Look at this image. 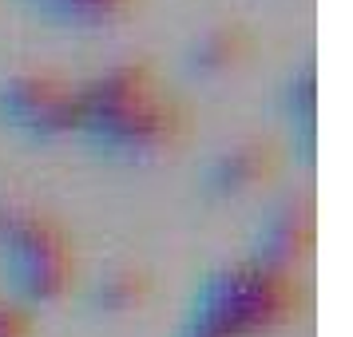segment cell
<instances>
[{
    "mask_svg": "<svg viewBox=\"0 0 353 337\" xmlns=\"http://www.w3.org/2000/svg\"><path fill=\"white\" fill-rule=\"evenodd\" d=\"M80 131L108 155L155 159L183 143L187 108L147 60H128L80 88Z\"/></svg>",
    "mask_w": 353,
    "mask_h": 337,
    "instance_id": "cell-1",
    "label": "cell"
},
{
    "mask_svg": "<svg viewBox=\"0 0 353 337\" xmlns=\"http://www.w3.org/2000/svg\"><path fill=\"white\" fill-rule=\"evenodd\" d=\"M294 274L266 270L258 262H234L203 278L175 337H266L298 318Z\"/></svg>",
    "mask_w": 353,
    "mask_h": 337,
    "instance_id": "cell-2",
    "label": "cell"
},
{
    "mask_svg": "<svg viewBox=\"0 0 353 337\" xmlns=\"http://www.w3.org/2000/svg\"><path fill=\"white\" fill-rule=\"evenodd\" d=\"M76 254L64 226L32 207H0V274L20 305L56 302L72 286Z\"/></svg>",
    "mask_w": 353,
    "mask_h": 337,
    "instance_id": "cell-3",
    "label": "cell"
},
{
    "mask_svg": "<svg viewBox=\"0 0 353 337\" xmlns=\"http://www.w3.org/2000/svg\"><path fill=\"white\" fill-rule=\"evenodd\" d=\"M0 123L32 139L80 131V88L56 72L8 76L0 83Z\"/></svg>",
    "mask_w": 353,
    "mask_h": 337,
    "instance_id": "cell-4",
    "label": "cell"
},
{
    "mask_svg": "<svg viewBox=\"0 0 353 337\" xmlns=\"http://www.w3.org/2000/svg\"><path fill=\"white\" fill-rule=\"evenodd\" d=\"M310 242H314V207L305 194H286L254 226L250 262L278 274H294V266L310 254Z\"/></svg>",
    "mask_w": 353,
    "mask_h": 337,
    "instance_id": "cell-5",
    "label": "cell"
},
{
    "mask_svg": "<svg viewBox=\"0 0 353 337\" xmlns=\"http://www.w3.org/2000/svg\"><path fill=\"white\" fill-rule=\"evenodd\" d=\"M278 175V151L274 143H262V139H246V143H234L219 151L207 167V191L219 194V198H230V194H246L270 183Z\"/></svg>",
    "mask_w": 353,
    "mask_h": 337,
    "instance_id": "cell-6",
    "label": "cell"
},
{
    "mask_svg": "<svg viewBox=\"0 0 353 337\" xmlns=\"http://www.w3.org/2000/svg\"><path fill=\"white\" fill-rule=\"evenodd\" d=\"M250 48H254L250 28L226 20V24H214V28L194 36L191 52H187V64H191L199 76H223L230 68H239L242 60L250 56Z\"/></svg>",
    "mask_w": 353,
    "mask_h": 337,
    "instance_id": "cell-7",
    "label": "cell"
},
{
    "mask_svg": "<svg viewBox=\"0 0 353 337\" xmlns=\"http://www.w3.org/2000/svg\"><path fill=\"white\" fill-rule=\"evenodd\" d=\"M151 298V278L139 270H112L99 274L92 289H88V302L99 314H128L135 305H143Z\"/></svg>",
    "mask_w": 353,
    "mask_h": 337,
    "instance_id": "cell-8",
    "label": "cell"
},
{
    "mask_svg": "<svg viewBox=\"0 0 353 337\" xmlns=\"http://www.w3.org/2000/svg\"><path fill=\"white\" fill-rule=\"evenodd\" d=\"M44 17L60 20V24H80V28H99L123 20L135 8V0H32Z\"/></svg>",
    "mask_w": 353,
    "mask_h": 337,
    "instance_id": "cell-9",
    "label": "cell"
},
{
    "mask_svg": "<svg viewBox=\"0 0 353 337\" xmlns=\"http://www.w3.org/2000/svg\"><path fill=\"white\" fill-rule=\"evenodd\" d=\"M286 108H290V123H302L305 135L314 139V68H310V64L290 80Z\"/></svg>",
    "mask_w": 353,
    "mask_h": 337,
    "instance_id": "cell-10",
    "label": "cell"
},
{
    "mask_svg": "<svg viewBox=\"0 0 353 337\" xmlns=\"http://www.w3.org/2000/svg\"><path fill=\"white\" fill-rule=\"evenodd\" d=\"M32 314L20 302H0V337H32Z\"/></svg>",
    "mask_w": 353,
    "mask_h": 337,
    "instance_id": "cell-11",
    "label": "cell"
}]
</instances>
